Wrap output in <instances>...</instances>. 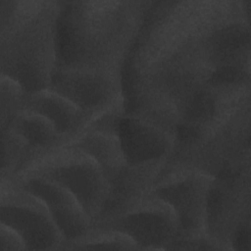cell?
I'll use <instances>...</instances> for the list:
<instances>
[{"instance_id": "obj_5", "label": "cell", "mask_w": 251, "mask_h": 251, "mask_svg": "<svg viewBox=\"0 0 251 251\" xmlns=\"http://www.w3.org/2000/svg\"><path fill=\"white\" fill-rule=\"evenodd\" d=\"M40 176L59 183L80 202L92 224L105 203L109 182L101 166L73 145L51 149L26 164L16 177Z\"/></svg>"}, {"instance_id": "obj_21", "label": "cell", "mask_w": 251, "mask_h": 251, "mask_svg": "<svg viewBox=\"0 0 251 251\" xmlns=\"http://www.w3.org/2000/svg\"><path fill=\"white\" fill-rule=\"evenodd\" d=\"M226 250L218 241L207 233L194 236H176L167 250Z\"/></svg>"}, {"instance_id": "obj_20", "label": "cell", "mask_w": 251, "mask_h": 251, "mask_svg": "<svg viewBox=\"0 0 251 251\" xmlns=\"http://www.w3.org/2000/svg\"><path fill=\"white\" fill-rule=\"evenodd\" d=\"M25 91L14 78L0 75V130L5 129L22 110Z\"/></svg>"}, {"instance_id": "obj_19", "label": "cell", "mask_w": 251, "mask_h": 251, "mask_svg": "<svg viewBox=\"0 0 251 251\" xmlns=\"http://www.w3.org/2000/svg\"><path fill=\"white\" fill-rule=\"evenodd\" d=\"M1 133V177H14L35 157L27 142L10 128Z\"/></svg>"}, {"instance_id": "obj_14", "label": "cell", "mask_w": 251, "mask_h": 251, "mask_svg": "<svg viewBox=\"0 0 251 251\" xmlns=\"http://www.w3.org/2000/svg\"><path fill=\"white\" fill-rule=\"evenodd\" d=\"M118 136L129 165L168 158L176 141L174 135L161 127L126 114L120 122Z\"/></svg>"}, {"instance_id": "obj_17", "label": "cell", "mask_w": 251, "mask_h": 251, "mask_svg": "<svg viewBox=\"0 0 251 251\" xmlns=\"http://www.w3.org/2000/svg\"><path fill=\"white\" fill-rule=\"evenodd\" d=\"M67 145L77 147L92 157L101 166L107 179L127 164L117 134L86 129Z\"/></svg>"}, {"instance_id": "obj_8", "label": "cell", "mask_w": 251, "mask_h": 251, "mask_svg": "<svg viewBox=\"0 0 251 251\" xmlns=\"http://www.w3.org/2000/svg\"><path fill=\"white\" fill-rule=\"evenodd\" d=\"M214 177L190 166L165 164L153 185L152 193L175 211L179 225L177 236L206 233L207 198Z\"/></svg>"}, {"instance_id": "obj_15", "label": "cell", "mask_w": 251, "mask_h": 251, "mask_svg": "<svg viewBox=\"0 0 251 251\" xmlns=\"http://www.w3.org/2000/svg\"><path fill=\"white\" fill-rule=\"evenodd\" d=\"M22 110L38 113L50 120L67 144L78 137L90 123L89 118L75 104L48 88L25 93Z\"/></svg>"}, {"instance_id": "obj_12", "label": "cell", "mask_w": 251, "mask_h": 251, "mask_svg": "<svg viewBox=\"0 0 251 251\" xmlns=\"http://www.w3.org/2000/svg\"><path fill=\"white\" fill-rule=\"evenodd\" d=\"M167 159L134 165L126 164L109 178L105 203L92 226L122 215L150 194Z\"/></svg>"}, {"instance_id": "obj_2", "label": "cell", "mask_w": 251, "mask_h": 251, "mask_svg": "<svg viewBox=\"0 0 251 251\" xmlns=\"http://www.w3.org/2000/svg\"><path fill=\"white\" fill-rule=\"evenodd\" d=\"M59 0H0V71L25 93L48 88L57 64Z\"/></svg>"}, {"instance_id": "obj_6", "label": "cell", "mask_w": 251, "mask_h": 251, "mask_svg": "<svg viewBox=\"0 0 251 251\" xmlns=\"http://www.w3.org/2000/svg\"><path fill=\"white\" fill-rule=\"evenodd\" d=\"M205 229L226 250H250V166L214 177Z\"/></svg>"}, {"instance_id": "obj_18", "label": "cell", "mask_w": 251, "mask_h": 251, "mask_svg": "<svg viewBox=\"0 0 251 251\" xmlns=\"http://www.w3.org/2000/svg\"><path fill=\"white\" fill-rule=\"evenodd\" d=\"M138 250L133 239L124 232L112 228H91L82 236L65 242L59 250Z\"/></svg>"}, {"instance_id": "obj_11", "label": "cell", "mask_w": 251, "mask_h": 251, "mask_svg": "<svg viewBox=\"0 0 251 251\" xmlns=\"http://www.w3.org/2000/svg\"><path fill=\"white\" fill-rule=\"evenodd\" d=\"M92 226L126 233L138 250H167L179 232L173 208L152 192L122 215Z\"/></svg>"}, {"instance_id": "obj_3", "label": "cell", "mask_w": 251, "mask_h": 251, "mask_svg": "<svg viewBox=\"0 0 251 251\" xmlns=\"http://www.w3.org/2000/svg\"><path fill=\"white\" fill-rule=\"evenodd\" d=\"M241 0L153 1L126 60L145 67L192 42H200Z\"/></svg>"}, {"instance_id": "obj_13", "label": "cell", "mask_w": 251, "mask_h": 251, "mask_svg": "<svg viewBox=\"0 0 251 251\" xmlns=\"http://www.w3.org/2000/svg\"><path fill=\"white\" fill-rule=\"evenodd\" d=\"M12 179L38 196L45 203L65 242L82 236L91 228L92 221L90 217L77 198L64 186L40 176H25Z\"/></svg>"}, {"instance_id": "obj_1", "label": "cell", "mask_w": 251, "mask_h": 251, "mask_svg": "<svg viewBox=\"0 0 251 251\" xmlns=\"http://www.w3.org/2000/svg\"><path fill=\"white\" fill-rule=\"evenodd\" d=\"M153 1H61L56 67L122 69Z\"/></svg>"}, {"instance_id": "obj_10", "label": "cell", "mask_w": 251, "mask_h": 251, "mask_svg": "<svg viewBox=\"0 0 251 251\" xmlns=\"http://www.w3.org/2000/svg\"><path fill=\"white\" fill-rule=\"evenodd\" d=\"M48 89L71 100L91 122L123 98L122 69L56 67Z\"/></svg>"}, {"instance_id": "obj_7", "label": "cell", "mask_w": 251, "mask_h": 251, "mask_svg": "<svg viewBox=\"0 0 251 251\" xmlns=\"http://www.w3.org/2000/svg\"><path fill=\"white\" fill-rule=\"evenodd\" d=\"M122 70L159 91L179 110L209 84L214 70L200 42L186 44L145 67H135L126 59Z\"/></svg>"}, {"instance_id": "obj_16", "label": "cell", "mask_w": 251, "mask_h": 251, "mask_svg": "<svg viewBox=\"0 0 251 251\" xmlns=\"http://www.w3.org/2000/svg\"><path fill=\"white\" fill-rule=\"evenodd\" d=\"M6 128L12 129L27 142L35 152L34 158L67 144L50 120L32 111L21 110Z\"/></svg>"}, {"instance_id": "obj_9", "label": "cell", "mask_w": 251, "mask_h": 251, "mask_svg": "<svg viewBox=\"0 0 251 251\" xmlns=\"http://www.w3.org/2000/svg\"><path fill=\"white\" fill-rule=\"evenodd\" d=\"M0 223L22 236L26 250H59L65 242L45 203L9 177H0Z\"/></svg>"}, {"instance_id": "obj_22", "label": "cell", "mask_w": 251, "mask_h": 251, "mask_svg": "<svg viewBox=\"0 0 251 251\" xmlns=\"http://www.w3.org/2000/svg\"><path fill=\"white\" fill-rule=\"evenodd\" d=\"M26 250L22 236L9 226L0 223V251Z\"/></svg>"}, {"instance_id": "obj_4", "label": "cell", "mask_w": 251, "mask_h": 251, "mask_svg": "<svg viewBox=\"0 0 251 251\" xmlns=\"http://www.w3.org/2000/svg\"><path fill=\"white\" fill-rule=\"evenodd\" d=\"M167 162L190 166L213 176L250 166V98L196 130L177 132Z\"/></svg>"}]
</instances>
